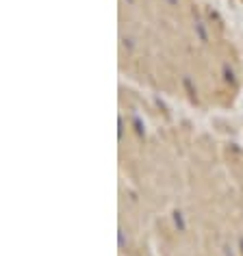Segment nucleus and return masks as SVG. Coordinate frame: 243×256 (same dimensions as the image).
Segmentation results:
<instances>
[]
</instances>
